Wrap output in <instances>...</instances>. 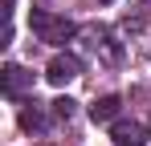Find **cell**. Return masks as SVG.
<instances>
[{
  "label": "cell",
  "instance_id": "cell-8",
  "mask_svg": "<svg viewBox=\"0 0 151 146\" xmlns=\"http://www.w3.org/2000/svg\"><path fill=\"white\" fill-rule=\"evenodd\" d=\"M102 4H110V0H102Z\"/></svg>",
  "mask_w": 151,
  "mask_h": 146
},
{
  "label": "cell",
  "instance_id": "cell-3",
  "mask_svg": "<svg viewBox=\"0 0 151 146\" xmlns=\"http://www.w3.org/2000/svg\"><path fill=\"white\" fill-rule=\"evenodd\" d=\"M25 85H33V73H25L21 65H4V94L17 97Z\"/></svg>",
  "mask_w": 151,
  "mask_h": 146
},
{
  "label": "cell",
  "instance_id": "cell-4",
  "mask_svg": "<svg viewBox=\"0 0 151 146\" xmlns=\"http://www.w3.org/2000/svg\"><path fill=\"white\" fill-rule=\"evenodd\" d=\"M119 110H123V101H119L114 94H106V97H98V101L90 106V118H94V122H114Z\"/></svg>",
  "mask_w": 151,
  "mask_h": 146
},
{
  "label": "cell",
  "instance_id": "cell-7",
  "mask_svg": "<svg viewBox=\"0 0 151 146\" xmlns=\"http://www.w3.org/2000/svg\"><path fill=\"white\" fill-rule=\"evenodd\" d=\"M53 114H57L61 122H70L74 118V101H70V97H57V101H53Z\"/></svg>",
  "mask_w": 151,
  "mask_h": 146
},
{
  "label": "cell",
  "instance_id": "cell-2",
  "mask_svg": "<svg viewBox=\"0 0 151 146\" xmlns=\"http://www.w3.org/2000/svg\"><path fill=\"white\" fill-rule=\"evenodd\" d=\"M78 69H82V65H78V57H70V53H65V57H53L49 69H45V81H49V85H70L78 77Z\"/></svg>",
  "mask_w": 151,
  "mask_h": 146
},
{
  "label": "cell",
  "instance_id": "cell-6",
  "mask_svg": "<svg viewBox=\"0 0 151 146\" xmlns=\"http://www.w3.org/2000/svg\"><path fill=\"white\" fill-rule=\"evenodd\" d=\"M41 110H37V106H33V101H29V106H21V126H25V130H41Z\"/></svg>",
  "mask_w": 151,
  "mask_h": 146
},
{
  "label": "cell",
  "instance_id": "cell-1",
  "mask_svg": "<svg viewBox=\"0 0 151 146\" xmlns=\"http://www.w3.org/2000/svg\"><path fill=\"white\" fill-rule=\"evenodd\" d=\"M33 33H37L45 45H65L78 28H74V21H65V16H53V12H33Z\"/></svg>",
  "mask_w": 151,
  "mask_h": 146
},
{
  "label": "cell",
  "instance_id": "cell-5",
  "mask_svg": "<svg viewBox=\"0 0 151 146\" xmlns=\"http://www.w3.org/2000/svg\"><path fill=\"white\" fill-rule=\"evenodd\" d=\"M114 146H143V130L135 122H119L114 126Z\"/></svg>",
  "mask_w": 151,
  "mask_h": 146
}]
</instances>
